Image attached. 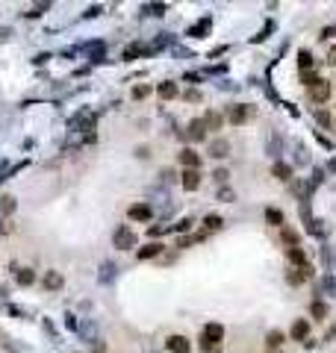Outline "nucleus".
I'll return each instance as SVG.
<instances>
[{
	"label": "nucleus",
	"instance_id": "f257e3e1",
	"mask_svg": "<svg viewBox=\"0 0 336 353\" xmlns=\"http://www.w3.org/2000/svg\"><path fill=\"white\" fill-rule=\"evenodd\" d=\"M112 244H115L118 250H130V247H136V236H133V230H130V227H121V230L112 236Z\"/></svg>",
	"mask_w": 336,
	"mask_h": 353
},
{
	"label": "nucleus",
	"instance_id": "f03ea898",
	"mask_svg": "<svg viewBox=\"0 0 336 353\" xmlns=\"http://www.w3.org/2000/svg\"><path fill=\"white\" fill-rule=\"evenodd\" d=\"M204 342H207V345L224 342V327H221V324H207V327H204Z\"/></svg>",
	"mask_w": 336,
	"mask_h": 353
},
{
	"label": "nucleus",
	"instance_id": "7ed1b4c3",
	"mask_svg": "<svg viewBox=\"0 0 336 353\" xmlns=\"http://www.w3.org/2000/svg\"><path fill=\"white\" fill-rule=\"evenodd\" d=\"M310 97H313L316 103H325V100L331 97V82H328V80H319V82L310 88Z\"/></svg>",
	"mask_w": 336,
	"mask_h": 353
},
{
	"label": "nucleus",
	"instance_id": "20e7f679",
	"mask_svg": "<svg viewBox=\"0 0 336 353\" xmlns=\"http://www.w3.org/2000/svg\"><path fill=\"white\" fill-rule=\"evenodd\" d=\"M165 348H168L171 353H192V345H189V339H183V336H168Z\"/></svg>",
	"mask_w": 336,
	"mask_h": 353
},
{
	"label": "nucleus",
	"instance_id": "39448f33",
	"mask_svg": "<svg viewBox=\"0 0 336 353\" xmlns=\"http://www.w3.org/2000/svg\"><path fill=\"white\" fill-rule=\"evenodd\" d=\"M180 165H183L186 171H198V168H201V156H198L195 150H183V153H180Z\"/></svg>",
	"mask_w": 336,
	"mask_h": 353
},
{
	"label": "nucleus",
	"instance_id": "423d86ee",
	"mask_svg": "<svg viewBox=\"0 0 336 353\" xmlns=\"http://www.w3.org/2000/svg\"><path fill=\"white\" fill-rule=\"evenodd\" d=\"M130 218H133V221H151V218H153V209H151L148 203H136V206H130Z\"/></svg>",
	"mask_w": 336,
	"mask_h": 353
},
{
	"label": "nucleus",
	"instance_id": "0eeeda50",
	"mask_svg": "<svg viewBox=\"0 0 336 353\" xmlns=\"http://www.w3.org/2000/svg\"><path fill=\"white\" fill-rule=\"evenodd\" d=\"M198 186H201V171H183V189L195 191Z\"/></svg>",
	"mask_w": 336,
	"mask_h": 353
},
{
	"label": "nucleus",
	"instance_id": "6e6552de",
	"mask_svg": "<svg viewBox=\"0 0 336 353\" xmlns=\"http://www.w3.org/2000/svg\"><path fill=\"white\" fill-rule=\"evenodd\" d=\"M227 118H230V124H245L248 121V106H233Z\"/></svg>",
	"mask_w": 336,
	"mask_h": 353
},
{
	"label": "nucleus",
	"instance_id": "1a4fd4ad",
	"mask_svg": "<svg viewBox=\"0 0 336 353\" xmlns=\"http://www.w3.org/2000/svg\"><path fill=\"white\" fill-rule=\"evenodd\" d=\"M44 289H47V292H56V289H62V277H59L56 271H47V274H44Z\"/></svg>",
	"mask_w": 336,
	"mask_h": 353
},
{
	"label": "nucleus",
	"instance_id": "9d476101",
	"mask_svg": "<svg viewBox=\"0 0 336 353\" xmlns=\"http://www.w3.org/2000/svg\"><path fill=\"white\" fill-rule=\"evenodd\" d=\"M221 124H224V121H221L218 112H207V115H204V127H207V130H221Z\"/></svg>",
	"mask_w": 336,
	"mask_h": 353
},
{
	"label": "nucleus",
	"instance_id": "9b49d317",
	"mask_svg": "<svg viewBox=\"0 0 336 353\" xmlns=\"http://www.w3.org/2000/svg\"><path fill=\"white\" fill-rule=\"evenodd\" d=\"M204 136H207V127H204V121H192V124H189V138L201 141Z\"/></svg>",
	"mask_w": 336,
	"mask_h": 353
},
{
	"label": "nucleus",
	"instance_id": "f8f14e48",
	"mask_svg": "<svg viewBox=\"0 0 336 353\" xmlns=\"http://www.w3.org/2000/svg\"><path fill=\"white\" fill-rule=\"evenodd\" d=\"M307 333H310V324H307V321H295V324H292V336H295L298 342H307Z\"/></svg>",
	"mask_w": 336,
	"mask_h": 353
},
{
	"label": "nucleus",
	"instance_id": "ddd939ff",
	"mask_svg": "<svg viewBox=\"0 0 336 353\" xmlns=\"http://www.w3.org/2000/svg\"><path fill=\"white\" fill-rule=\"evenodd\" d=\"M156 91H159V97H162V100L177 97V85H174V82H159V88H156Z\"/></svg>",
	"mask_w": 336,
	"mask_h": 353
},
{
	"label": "nucleus",
	"instance_id": "4468645a",
	"mask_svg": "<svg viewBox=\"0 0 336 353\" xmlns=\"http://www.w3.org/2000/svg\"><path fill=\"white\" fill-rule=\"evenodd\" d=\"M227 150H230V147H227V141H221V138L210 144V156H215V159H221V156H227Z\"/></svg>",
	"mask_w": 336,
	"mask_h": 353
},
{
	"label": "nucleus",
	"instance_id": "2eb2a0df",
	"mask_svg": "<svg viewBox=\"0 0 336 353\" xmlns=\"http://www.w3.org/2000/svg\"><path fill=\"white\" fill-rule=\"evenodd\" d=\"M159 253H162V244L153 242V244H148V247L139 250V259H151V256H159Z\"/></svg>",
	"mask_w": 336,
	"mask_h": 353
},
{
	"label": "nucleus",
	"instance_id": "dca6fc26",
	"mask_svg": "<svg viewBox=\"0 0 336 353\" xmlns=\"http://www.w3.org/2000/svg\"><path fill=\"white\" fill-rule=\"evenodd\" d=\"M266 221L275 224V227H280V224H283V212H280V209H269V212H266Z\"/></svg>",
	"mask_w": 336,
	"mask_h": 353
},
{
	"label": "nucleus",
	"instance_id": "f3484780",
	"mask_svg": "<svg viewBox=\"0 0 336 353\" xmlns=\"http://www.w3.org/2000/svg\"><path fill=\"white\" fill-rule=\"evenodd\" d=\"M275 177L289 180V177H292V168H289V165H283V162H277V165H275Z\"/></svg>",
	"mask_w": 336,
	"mask_h": 353
},
{
	"label": "nucleus",
	"instance_id": "a211bd4d",
	"mask_svg": "<svg viewBox=\"0 0 336 353\" xmlns=\"http://www.w3.org/2000/svg\"><path fill=\"white\" fill-rule=\"evenodd\" d=\"M18 283H21V286H32V283H35V274L24 268V271H18Z\"/></svg>",
	"mask_w": 336,
	"mask_h": 353
},
{
	"label": "nucleus",
	"instance_id": "6ab92c4d",
	"mask_svg": "<svg viewBox=\"0 0 336 353\" xmlns=\"http://www.w3.org/2000/svg\"><path fill=\"white\" fill-rule=\"evenodd\" d=\"M266 345H269V348H280V345H283V336L275 330V333H269V336H266Z\"/></svg>",
	"mask_w": 336,
	"mask_h": 353
},
{
	"label": "nucleus",
	"instance_id": "aec40b11",
	"mask_svg": "<svg viewBox=\"0 0 336 353\" xmlns=\"http://www.w3.org/2000/svg\"><path fill=\"white\" fill-rule=\"evenodd\" d=\"M204 224H207V230H221V224H224V221H221L218 215H207V221H204Z\"/></svg>",
	"mask_w": 336,
	"mask_h": 353
},
{
	"label": "nucleus",
	"instance_id": "412c9836",
	"mask_svg": "<svg viewBox=\"0 0 336 353\" xmlns=\"http://www.w3.org/2000/svg\"><path fill=\"white\" fill-rule=\"evenodd\" d=\"M310 312H313V315H316V318H325V315H328V306H325V303H322V300H316V303H313V306H310Z\"/></svg>",
	"mask_w": 336,
	"mask_h": 353
},
{
	"label": "nucleus",
	"instance_id": "4be33fe9",
	"mask_svg": "<svg viewBox=\"0 0 336 353\" xmlns=\"http://www.w3.org/2000/svg\"><path fill=\"white\" fill-rule=\"evenodd\" d=\"M298 65H301V68H304V71H307V68H310V65H313V56H310V53H307V50H301V53H298Z\"/></svg>",
	"mask_w": 336,
	"mask_h": 353
},
{
	"label": "nucleus",
	"instance_id": "5701e85b",
	"mask_svg": "<svg viewBox=\"0 0 336 353\" xmlns=\"http://www.w3.org/2000/svg\"><path fill=\"white\" fill-rule=\"evenodd\" d=\"M12 209H15V200H12V197H3V200H0V212H3V215H9Z\"/></svg>",
	"mask_w": 336,
	"mask_h": 353
},
{
	"label": "nucleus",
	"instance_id": "b1692460",
	"mask_svg": "<svg viewBox=\"0 0 336 353\" xmlns=\"http://www.w3.org/2000/svg\"><path fill=\"white\" fill-rule=\"evenodd\" d=\"M301 80H304V82H307L310 88H313V85L319 82V77H316V74H310V71H304V74H301Z\"/></svg>",
	"mask_w": 336,
	"mask_h": 353
},
{
	"label": "nucleus",
	"instance_id": "393cba45",
	"mask_svg": "<svg viewBox=\"0 0 336 353\" xmlns=\"http://www.w3.org/2000/svg\"><path fill=\"white\" fill-rule=\"evenodd\" d=\"M283 242H286V244H298V233H292V230H283Z\"/></svg>",
	"mask_w": 336,
	"mask_h": 353
},
{
	"label": "nucleus",
	"instance_id": "a878e982",
	"mask_svg": "<svg viewBox=\"0 0 336 353\" xmlns=\"http://www.w3.org/2000/svg\"><path fill=\"white\" fill-rule=\"evenodd\" d=\"M289 259H292V262H301V265H304V253H301L298 247H289Z\"/></svg>",
	"mask_w": 336,
	"mask_h": 353
},
{
	"label": "nucleus",
	"instance_id": "bb28decb",
	"mask_svg": "<svg viewBox=\"0 0 336 353\" xmlns=\"http://www.w3.org/2000/svg\"><path fill=\"white\" fill-rule=\"evenodd\" d=\"M112 271H115V268L106 262V265H103V274H100V277H103V280H112Z\"/></svg>",
	"mask_w": 336,
	"mask_h": 353
},
{
	"label": "nucleus",
	"instance_id": "cd10ccee",
	"mask_svg": "<svg viewBox=\"0 0 336 353\" xmlns=\"http://www.w3.org/2000/svg\"><path fill=\"white\" fill-rule=\"evenodd\" d=\"M148 91H151V88H148V85H139V88H136V97H145V94H148Z\"/></svg>",
	"mask_w": 336,
	"mask_h": 353
},
{
	"label": "nucleus",
	"instance_id": "c85d7f7f",
	"mask_svg": "<svg viewBox=\"0 0 336 353\" xmlns=\"http://www.w3.org/2000/svg\"><path fill=\"white\" fill-rule=\"evenodd\" d=\"M328 62H331V65H336V47H331V53H328Z\"/></svg>",
	"mask_w": 336,
	"mask_h": 353
}]
</instances>
